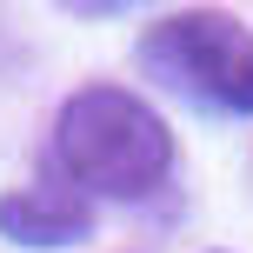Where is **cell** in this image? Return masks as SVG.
Masks as SVG:
<instances>
[{
	"instance_id": "3957f363",
	"label": "cell",
	"mask_w": 253,
	"mask_h": 253,
	"mask_svg": "<svg viewBox=\"0 0 253 253\" xmlns=\"http://www.w3.org/2000/svg\"><path fill=\"white\" fill-rule=\"evenodd\" d=\"M93 233V200L80 187H13L0 193V240L13 247H74Z\"/></svg>"
},
{
	"instance_id": "6da1fadb",
	"label": "cell",
	"mask_w": 253,
	"mask_h": 253,
	"mask_svg": "<svg viewBox=\"0 0 253 253\" xmlns=\"http://www.w3.org/2000/svg\"><path fill=\"white\" fill-rule=\"evenodd\" d=\"M53 153L80 193L140 200L173 167V133L140 93L126 87H80L53 120Z\"/></svg>"
},
{
	"instance_id": "7a4b0ae2",
	"label": "cell",
	"mask_w": 253,
	"mask_h": 253,
	"mask_svg": "<svg viewBox=\"0 0 253 253\" xmlns=\"http://www.w3.org/2000/svg\"><path fill=\"white\" fill-rule=\"evenodd\" d=\"M140 60L200 107L253 114V34L233 13H173V20L147 27Z\"/></svg>"
},
{
	"instance_id": "277c9868",
	"label": "cell",
	"mask_w": 253,
	"mask_h": 253,
	"mask_svg": "<svg viewBox=\"0 0 253 253\" xmlns=\"http://www.w3.org/2000/svg\"><path fill=\"white\" fill-rule=\"evenodd\" d=\"M80 7H126V0H80Z\"/></svg>"
}]
</instances>
